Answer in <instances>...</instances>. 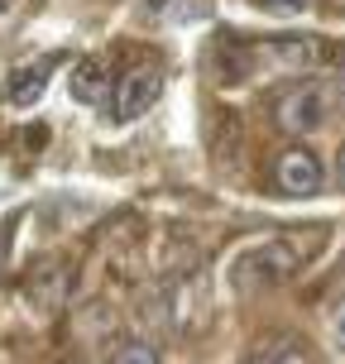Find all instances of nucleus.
I'll list each match as a JSON object with an SVG mask.
<instances>
[{"instance_id": "1", "label": "nucleus", "mask_w": 345, "mask_h": 364, "mask_svg": "<svg viewBox=\"0 0 345 364\" xmlns=\"http://www.w3.org/2000/svg\"><path fill=\"white\" fill-rule=\"evenodd\" d=\"M331 110H336L331 87H322V82H292L273 101V120H278V129H288V134H317L331 120Z\"/></svg>"}, {"instance_id": "2", "label": "nucleus", "mask_w": 345, "mask_h": 364, "mask_svg": "<svg viewBox=\"0 0 345 364\" xmlns=\"http://www.w3.org/2000/svg\"><path fill=\"white\" fill-rule=\"evenodd\" d=\"M312 255H317V250H297L292 235L264 240L259 250H250V255L235 264V278H240V283H278V278H292Z\"/></svg>"}, {"instance_id": "3", "label": "nucleus", "mask_w": 345, "mask_h": 364, "mask_svg": "<svg viewBox=\"0 0 345 364\" xmlns=\"http://www.w3.org/2000/svg\"><path fill=\"white\" fill-rule=\"evenodd\" d=\"M159 91H164V73H159V63H134L115 91H110V115H115V125H129V120H139L154 101H159Z\"/></svg>"}, {"instance_id": "4", "label": "nucleus", "mask_w": 345, "mask_h": 364, "mask_svg": "<svg viewBox=\"0 0 345 364\" xmlns=\"http://www.w3.org/2000/svg\"><path fill=\"white\" fill-rule=\"evenodd\" d=\"M273 187H278L283 197H312V192L322 187L317 154H312V149H283V154L273 159Z\"/></svg>"}, {"instance_id": "5", "label": "nucleus", "mask_w": 345, "mask_h": 364, "mask_svg": "<svg viewBox=\"0 0 345 364\" xmlns=\"http://www.w3.org/2000/svg\"><path fill=\"white\" fill-rule=\"evenodd\" d=\"M53 73H58V53L34 58V63H24V68H15V73H10L5 96H10L15 106H34L38 96H43V87H48V77H53Z\"/></svg>"}, {"instance_id": "6", "label": "nucleus", "mask_w": 345, "mask_h": 364, "mask_svg": "<svg viewBox=\"0 0 345 364\" xmlns=\"http://www.w3.org/2000/svg\"><path fill=\"white\" fill-rule=\"evenodd\" d=\"M264 48H269V58L283 63V68H317V63H322V43L307 38V34H278V38H269Z\"/></svg>"}, {"instance_id": "7", "label": "nucleus", "mask_w": 345, "mask_h": 364, "mask_svg": "<svg viewBox=\"0 0 345 364\" xmlns=\"http://www.w3.org/2000/svg\"><path fill=\"white\" fill-rule=\"evenodd\" d=\"M245 364H317V360H312L307 341H297V336H273V341H264Z\"/></svg>"}, {"instance_id": "8", "label": "nucleus", "mask_w": 345, "mask_h": 364, "mask_svg": "<svg viewBox=\"0 0 345 364\" xmlns=\"http://www.w3.org/2000/svg\"><path fill=\"white\" fill-rule=\"evenodd\" d=\"M110 77H106V63H96V58H82V63H73V96L82 101V106H96L101 96H106Z\"/></svg>"}, {"instance_id": "9", "label": "nucleus", "mask_w": 345, "mask_h": 364, "mask_svg": "<svg viewBox=\"0 0 345 364\" xmlns=\"http://www.w3.org/2000/svg\"><path fill=\"white\" fill-rule=\"evenodd\" d=\"M149 10L164 24H187V19L201 15V0H149Z\"/></svg>"}, {"instance_id": "10", "label": "nucleus", "mask_w": 345, "mask_h": 364, "mask_svg": "<svg viewBox=\"0 0 345 364\" xmlns=\"http://www.w3.org/2000/svg\"><path fill=\"white\" fill-rule=\"evenodd\" d=\"M115 364H159V355L149 346H125L120 355H115Z\"/></svg>"}, {"instance_id": "11", "label": "nucleus", "mask_w": 345, "mask_h": 364, "mask_svg": "<svg viewBox=\"0 0 345 364\" xmlns=\"http://www.w3.org/2000/svg\"><path fill=\"white\" fill-rule=\"evenodd\" d=\"M269 10H278V15H292V10H307V0H264Z\"/></svg>"}, {"instance_id": "12", "label": "nucleus", "mask_w": 345, "mask_h": 364, "mask_svg": "<svg viewBox=\"0 0 345 364\" xmlns=\"http://www.w3.org/2000/svg\"><path fill=\"white\" fill-rule=\"evenodd\" d=\"M336 187H345V149L336 154Z\"/></svg>"}, {"instance_id": "13", "label": "nucleus", "mask_w": 345, "mask_h": 364, "mask_svg": "<svg viewBox=\"0 0 345 364\" xmlns=\"http://www.w3.org/2000/svg\"><path fill=\"white\" fill-rule=\"evenodd\" d=\"M336 341H341V346H345V311H341V316H336Z\"/></svg>"}, {"instance_id": "14", "label": "nucleus", "mask_w": 345, "mask_h": 364, "mask_svg": "<svg viewBox=\"0 0 345 364\" xmlns=\"http://www.w3.org/2000/svg\"><path fill=\"white\" fill-rule=\"evenodd\" d=\"M10 10H15V0H0V19L10 15Z\"/></svg>"}, {"instance_id": "15", "label": "nucleus", "mask_w": 345, "mask_h": 364, "mask_svg": "<svg viewBox=\"0 0 345 364\" xmlns=\"http://www.w3.org/2000/svg\"><path fill=\"white\" fill-rule=\"evenodd\" d=\"M336 77H341V87H345V53H341V63H336Z\"/></svg>"}]
</instances>
